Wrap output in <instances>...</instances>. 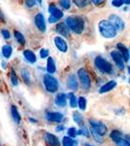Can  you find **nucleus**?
Segmentation results:
<instances>
[{
  "mask_svg": "<svg viewBox=\"0 0 130 146\" xmlns=\"http://www.w3.org/2000/svg\"><path fill=\"white\" fill-rule=\"evenodd\" d=\"M110 137L115 143L122 139V133L118 130H113L110 134Z\"/></svg>",
  "mask_w": 130,
  "mask_h": 146,
  "instance_id": "obj_23",
  "label": "nucleus"
},
{
  "mask_svg": "<svg viewBox=\"0 0 130 146\" xmlns=\"http://www.w3.org/2000/svg\"><path fill=\"white\" fill-rule=\"evenodd\" d=\"M12 53V48L10 45H4L2 48V54L5 58H9L11 56Z\"/></svg>",
  "mask_w": 130,
  "mask_h": 146,
  "instance_id": "obj_22",
  "label": "nucleus"
},
{
  "mask_svg": "<svg viewBox=\"0 0 130 146\" xmlns=\"http://www.w3.org/2000/svg\"><path fill=\"white\" fill-rule=\"evenodd\" d=\"M23 56L25 59L31 63H34L37 61V57L33 52L30 50H26L23 52Z\"/></svg>",
  "mask_w": 130,
  "mask_h": 146,
  "instance_id": "obj_20",
  "label": "nucleus"
},
{
  "mask_svg": "<svg viewBox=\"0 0 130 146\" xmlns=\"http://www.w3.org/2000/svg\"><path fill=\"white\" fill-rule=\"evenodd\" d=\"M91 131L92 135L93 136L95 140L98 142V143H101L102 142V140L101 136H100L92 128H91Z\"/></svg>",
  "mask_w": 130,
  "mask_h": 146,
  "instance_id": "obj_34",
  "label": "nucleus"
},
{
  "mask_svg": "<svg viewBox=\"0 0 130 146\" xmlns=\"http://www.w3.org/2000/svg\"><path fill=\"white\" fill-rule=\"evenodd\" d=\"M55 30L57 33L68 38L70 36V31L68 27L64 23H58L56 27Z\"/></svg>",
  "mask_w": 130,
  "mask_h": 146,
  "instance_id": "obj_11",
  "label": "nucleus"
},
{
  "mask_svg": "<svg viewBox=\"0 0 130 146\" xmlns=\"http://www.w3.org/2000/svg\"><path fill=\"white\" fill-rule=\"evenodd\" d=\"M117 48L119 49V51L121 52V55L123 57L124 60L126 62H128L130 58V54L129 49L127 47L121 43H117Z\"/></svg>",
  "mask_w": 130,
  "mask_h": 146,
  "instance_id": "obj_15",
  "label": "nucleus"
},
{
  "mask_svg": "<svg viewBox=\"0 0 130 146\" xmlns=\"http://www.w3.org/2000/svg\"><path fill=\"white\" fill-rule=\"evenodd\" d=\"M56 70L55 62L52 57H49L47 62V71L50 74L54 73Z\"/></svg>",
  "mask_w": 130,
  "mask_h": 146,
  "instance_id": "obj_21",
  "label": "nucleus"
},
{
  "mask_svg": "<svg viewBox=\"0 0 130 146\" xmlns=\"http://www.w3.org/2000/svg\"><path fill=\"white\" fill-rule=\"evenodd\" d=\"M117 83L115 80H111L106 83L100 88L99 92L101 94L107 93L111 91L117 86Z\"/></svg>",
  "mask_w": 130,
  "mask_h": 146,
  "instance_id": "obj_19",
  "label": "nucleus"
},
{
  "mask_svg": "<svg viewBox=\"0 0 130 146\" xmlns=\"http://www.w3.org/2000/svg\"><path fill=\"white\" fill-rule=\"evenodd\" d=\"M11 115L12 118L14 122H15L16 124H20L21 122V116L19 112L17 107L15 105H12L11 107Z\"/></svg>",
  "mask_w": 130,
  "mask_h": 146,
  "instance_id": "obj_16",
  "label": "nucleus"
},
{
  "mask_svg": "<svg viewBox=\"0 0 130 146\" xmlns=\"http://www.w3.org/2000/svg\"><path fill=\"white\" fill-rule=\"evenodd\" d=\"M60 4L62 7L65 9H69L71 7V3H70V1H67V0L60 1Z\"/></svg>",
  "mask_w": 130,
  "mask_h": 146,
  "instance_id": "obj_35",
  "label": "nucleus"
},
{
  "mask_svg": "<svg viewBox=\"0 0 130 146\" xmlns=\"http://www.w3.org/2000/svg\"><path fill=\"white\" fill-rule=\"evenodd\" d=\"M117 146H130V143L126 140L121 139L116 142Z\"/></svg>",
  "mask_w": 130,
  "mask_h": 146,
  "instance_id": "obj_36",
  "label": "nucleus"
},
{
  "mask_svg": "<svg viewBox=\"0 0 130 146\" xmlns=\"http://www.w3.org/2000/svg\"><path fill=\"white\" fill-rule=\"evenodd\" d=\"M78 104L79 108L81 110L84 111L86 108V100L83 96H80L79 98L78 101Z\"/></svg>",
  "mask_w": 130,
  "mask_h": 146,
  "instance_id": "obj_29",
  "label": "nucleus"
},
{
  "mask_svg": "<svg viewBox=\"0 0 130 146\" xmlns=\"http://www.w3.org/2000/svg\"><path fill=\"white\" fill-rule=\"evenodd\" d=\"M46 117L48 121H51L52 122L60 123L62 121L64 116L62 113L59 112L49 111L46 114Z\"/></svg>",
  "mask_w": 130,
  "mask_h": 146,
  "instance_id": "obj_12",
  "label": "nucleus"
},
{
  "mask_svg": "<svg viewBox=\"0 0 130 146\" xmlns=\"http://www.w3.org/2000/svg\"><path fill=\"white\" fill-rule=\"evenodd\" d=\"M84 135V136H86L87 137H89L90 136L87 128L84 125L82 126V129L78 131V135Z\"/></svg>",
  "mask_w": 130,
  "mask_h": 146,
  "instance_id": "obj_32",
  "label": "nucleus"
},
{
  "mask_svg": "<svg viewBox=\"0 0 130 146\" xmlns=\"http://www.w3.org/2000/svg\"><path fill=\"white\" fill-rule=\"evenodd\" d=\"M111 56L113 61L115 62L117 67L120 70H124L125 65L124 63V60L121 54L119 52L113 50L111 52Z\"/></svg>",
  "mask_w": 130,
  "mask_h": 146,
  "instance_id": "obj_9",
  "label": "nucleus"
},
{
  "mask_svg": "<svg viewBox=\"0 0 130 146\" xmlns=\"http://www.w3.org/2000/svg\"><path fill=\"white\" fill-rule=\"evenodd\" d=\"M94 63L99 71L105 74H111L113 71L112 64L101 56H97Z\"/></svg>",
  "mask_w": 130,
  "mask_h": 146,
  "instance_id": "obj_3",
  "label": "nucleus"
},
{
  "mask_svg": "<svg viewBox=\"0 0 130 146\" xmlns=\"http://www.w3.org/2000/svg\"><path fill=\"white\" fill-rule=\"evenodd\" d=\"M67 133L72 138H75L78 135V131L74 127H71L69 128Z\"/></svg>",
  "mask_w": 130,
  "mask_h": 146,
  "instance_id": "obj_33",
  "label": "nucleus"
},
{
  "mask_svg": "<svg viewBox=\"0 0 130 146\" xmlns=\"http://www.w3.org/2000/svg\"><path fill=\"white\" fill-rule=\"evenodd\" d=\"M43 82L47 91L54 93L58 89V80L54 77L49 74H46L43 76Z\"/></svg>",
  "mask_w": 130,
  "mask_h": 146,
  "instance_id": "obj_4",
  "label": "nucleus"
},
{
  "mask_svg": "<svg viewBox=\"0 0 130 146\" xmlns=\"http://www.w3.org/2000/svg\"><path fill=\"white\" fill-rule=\"evenodd\" d=\"M67 86L71 90L77 91L78 89V82L77 81L76 77L73 74H70L69 75L67 80Z\"/></svg>",
  "mask_w": 130,
  "mask_h": 146,
  "instance_id": "obj_14",
  "label": "nucleus"
},
{
  "mask_svg": "<svg viewBox=\"0 0 130 146\" xmlns=\"http://www.w3.org/2000/svg\"><path fill=\"white\" fill-rule=\"evenodd\" d=\"M73 119L75 122L78 124H82L83 122V118L82 115L77 111L74 112Z\"/></svg>",
  "mask_w": 130,
  "mask_h": 146,
  "instance_id": "obj_27",
  "label": "nucleus"
},
{
  "mask_svg": "<svg viewBox=\"0 0 130 146\" xmlns=\"http://www.w3.org/2000/svg\"><path fill=\"white\" fill-rule=\"evenodd\" d=\"M84 146H93L89 144H85Z\"/></svg>",
  "mask_w": 130,
  "mask_h": 146,
  "instance_id": "obj_45",
  "label": "nucleus"
},
{
  "mask_svg": "<svg viewBox=\"0 0 130 146\" xmlns=\"http://www.w3.org/2000/svg\"><path fill=\"white\" fill-rule=\"evenodd\" d=\"M45 139L50 146H60V142L57 136L53 134L47 133L45 135Z\"/></svg>",
  "mask_w": 130,
  "mask_h": 146,
  "instance_id": "obj_17",
  "label": "nucleus"
},
{
  "mask_svg": "<svg viewBox=\"0 0 130 146\" xmlns=\"http://www.w3.org/2000/svg\"><path fill=\"white\" fill-rule=\"evenodd\" d=\"M34 22L35 25L37 27L38 30L42 32H45L46 29V26L45 23V19L42 14L40 13L36 15Z\"/></svg>",
  "mask_w": 130,
  "mask_h": 146,
  "instance_id": "obj_10",
  "label": "nucleus"
},
{
  "mask_svg": "<svg viewBox=\"0 0 130 146\" xmlns=\"http://www.w3.org/2000/svg\"><path fill=\"white\" fill-rule=\"evenodd\" d=\"M123 3L124 1L122 0H115L113 1L112 3V5H113V7H121L123 5Z\"/></svg>",
  "mask_w": 130,
  "mask_h": 146,
  "instance_id": "obj_38",
  "label": "nucleus"
},
{
  "mask_svg": "<svg viewBox=\"0 0 130 146\" xmlns=\"http://www.w3.org/2000/svg\"><path fill=\"white\" fill-rule=\"evenodd\" d=\"M74 3L77 5V7L82 8L85 7L89 3L88 1H73Z\"/></svg>",
  "mask_w": 130,
  "mask_h": 146,
  "instance_id": "obj_31",
  "label": "nucleus"
},
{
  "mask_svg": "<svg viewBox=\"0 0 130 146\" xmlns=\"http://www.w3.org/2000/svg\"><path fill=\"white\" fill-rule=\"evenodd\" d=\"M1 33H2L3 38L5 39H9L10 38V34L9 33V32L8 30L3 29L1 31Z\"/></svg>",
  "mask_w": 130,
  "mask_h": 146,
  "instance_id": "obj_39",
  "label": "nucleus"
},
{
  "mask_svg": "<svg viewBox=\"0 0 130 146\" xmlns=\"http://www.w3.org/2000/svg\"><path fill=\"white\" fill-rule=\"evenodd\" d=\"M78 76L80 80L82 87L85 90H88L91 87V81L90 76L86 70L84 68H81L78 71Z\"/></svg>",
  "mask_w": 130,
  "mask_h": 146,
  "instance_id": "obj_5",
  "label": "nucleus"
},
{
  "mask_svg": "<svg viewBox=\"0 0 130 146\" xmlns=\"http://www.w3.org/2000/svg\"><path fill=\"white\" fill-rule=\"evenodd\" d=\"M55 45L58 50L65 53L68 50V46L66 42L60 36H56L54 38Z\"/></svg>",
  "mask_w": 130,
  "mask_h": 146,
  "instance_id": "obj_13",
  "label": "nucleus"
},
{
  "mask_svg": "<svg viewBox=\"0 0 130 146\" xmlns=\"http://www.w3.org/2000/svg\"><path fill=\"white\" fill-rule=\"evenodd\" d=\"M49 52L48 49L42 48L40 51V57L42 58H46L49 55Z\"/></svg>",
  "mask_w": 130,
  "mask_h": 146,
  "instance_id": "obj_37",
  "label": "nucleus"
},
{
  "mask_svg": "<svg viewBox=\"0 0 130 146\" xmlns=\"http://www.w3.org/2000/svg\"><path fill=\"white\" fill-rule=\"evenodd\" d=\"M11 81L14 86H17V85L18 84V80L16 73L13 69H12L11 74Z\"/></svg>",
  "mask_w": 130,
  "mask_h": 146,
  "instance_id": "obj_30",
  "label": "nucleus"
},
{
  "mask_svg": "<svg viewBox=\"0 0 130 146\" xmlns=\"http://www.w3.org/2000/svg\"><path fill=\"white\" fill-rule=\"evenodd\" d=\"M22 76L24 82L27 84L30 83V77L29 71L26 69H23L22 71Z\"/></svg>",
  "mask_w": 130,
  "mask_h": 146,
  "instance_id": "obj_26",
  "label": "nucleus"
},
{
  "mask_svg": "<svg viewBox=\"0 0 130 146\" xmlns=\"http://www.w3.org/2000/svg\"><path fill=\"white\" fill-rule=\"evenodd\" d=\"M14 36L17 42L21 45H24L25 43V40L23 35L18 31H14Z\"/></svg>",
  "mask_w": 130,
  "mask_h": 146,
  "instance_id": "obj_25",
  "label": "nucleus"
},
{
  "mask_svg": "<svg viewBox=\"0 0 130 146\" xmlns=\"http://www.w3.org/2000/svg\"><path fill=\"white\" fill-rule=\"evenodd\" d=\"M64 129V127L62 126H59L58 127L57 129L58 131H62Z\"/></svg>",
  "mask_w": 130,
  "mask_h": 146,
  "instance_id": "obj_42",
  "label": "nucleus"
},
{
  "mask_svg": "<svg viewBox=\"0 0 130 146\" xmlns=\"http://www.w3.org/2000/svg\"><path fill=\"white\" fill-rule=\"evenodd\" d=\"M67 27L77 34H81L85 28L84 19L78 16H70L66 19Z\"/></svg>",
  "mask_w": 130,
  "mask_h": 146,
  "instance_id": "obj_1",
  "label": "nucleus"
},
{
  "mask_svg": "<svg viewBox=\"0 0 130 146\" xmlns=\"http://www.w3.org/2000/svg\"><path fill=\"white\" fill-rule=\"evenodd\" d=\"M0 18H1V20L2 21H5V20H4V17H3V13H2V12L0 11Z\"/></svg>",
  "mask_w": 130,
  "mask_h": 146,
  "instance_id": "obj_43",
  "label": "nucleus"
},
{
  "mask_svg": "<svg viewBox=\"0 0 130 146\" xmlns=\"http://www.w3.org/2000/svg\"><path fill=\"white\" fill-rule=\"evenodd\" d=\"M25 3L27 7H32L36 5V2L35 1H33V0H28L25 1Z\"/></svg>",
  "mask_w": 130,
  "mask_h": 146,
  "instance_id": "obj_40",
  "label": "nucleus"
},
{
  "mask_svg": "<svg viewBox=\"0 0 130 146\" xmlns=\"http://www.w3.org/2000/svg\"><path fill=\"white\" fill-rule=\"evenodd\" d=\"M70 100V106L72 108H76L77 106V98L74 93H70L68 95Z\"/></svg>",
  "mask_w": 130,
  "mask_h": 146,
  "instance_id": "obj_28",
  "label": "nucleus"
},
{
  "mask_svg": "<svg viewBox=\"0 0 130 146\" xmlns=\"http://www.w3.org/2000/svg\"><path fill=\"white\" fill-rule=\"evenodd\" d=\"M124 3H126L127 5H129L130 3V1L127 0V1H124Z\"/></svg>",
  "mask_w": 130,
  "mask_h": 146,
  "instance_id": "obj_44",
  "label": "nucleus"
},
{
  "mask_svg": "<svg viewBox=\"0 0 130 146\" xmlns=\"http://www.w3.org/2000/svg\"><path fill=\"white\" fill-rule=\"evenodd\" d=\"M55 103L57 106L64 107L66 105V96L64 93H58L55 100Z\"/></svg>",
  "mask_w": 130,
  "mask_h": 146,
  "instance_id": "obj_18",
  "label": "nucleus"
},
{
  "mask_svg": "<svg viewBox=\"0 0 130 146\" xmlns=\"http://www.w3.org/2000/svg\"><path fill=\"white\" fill-rule=\"evenodd\" d=\"M98 28L100 34L105 38H113L117 35V29L107 20L101 21L98 24Z\"/></svg>",
  "mask_w": 130,
  "mask_h": 146,
  "instance_id": "obj_2",
  "label": "nucleus"
},
{
  "mask_svg": "<svg viewBox=\"0 0 130 146\" xmlns=\"http://www.w3.org/2000/svg\"><path fill=\"white\" fill-rule=\"evenodd\" d=\"M109 22L115 27L117 30L122 31L125 28V23L120 17L115 14H112L109 17Z\"/></svg>",
  "mask_w": 130,
  "mask_h": 146,
  "instance_id": "obj_8",
  "label": "nucleus"
},
{
  "mask_svg": "<svg viewBox=\"0 0 130 146\" xmlns=\"http://www.w3.org/2000/svg\"><path fill=\"white\" fill-rule=\"evenodd\" d=\"M92 2L96 5L100 6L104 3H105V1L102 0H96V1H92Z\"/></svg>",
  "mask_w": 130,
  "mask_h": 146,
  "instance_id": "obj_41",
  "label": "nucleus"
},
{
  "mask_svg": "<svg viewBox=\"0 0 130 146\" xmlns=\"http://www.w3.org/2000/svg\"><path fill=\"white\" fill-rule=\"evenodd\" d=\"M89 121L91 128L100 136H103L107 133V127L103 123L93 119H90Z\"/></svg>",
  "mask_w": 130,
  "mask_h": 146,
  "instance_id": "obj_7",
  "label": "nucleus"
},
{
  "mask_svg": "<svg viewBox=\"0 0 130 146\" xmlns=\"http://www.w3.org/2000/svg\"><path fill=\"white\" fill-rule=\"evenodd\" d=\"M76 142L70 137L64 136L62 139L63 146H75Z\"/></svg>",
  "mask_w": 130,
  "mask_h": 146,
  "instance_id": "obj_24",
  "label": "nucleus"
},
{
  "mask_svg": "<svg viewBox=\"0 0 130 146\" xmlns=\"http://www.w3.org/2000/svg\"><path fill=\"white\" fill-rule=\"evenodd\" d=\"M48 11L51 14L48 19L49 23H55L64 16V13L52 4L49 5Z\"/></svg>",
  "mask_w": 130,
  "mask_h": 146,
  "instance_id": "obj_6",
  "label": "nucleus"
}]
</instances>
